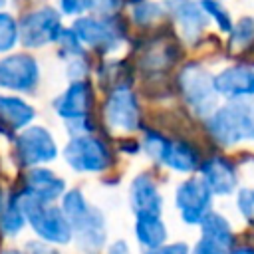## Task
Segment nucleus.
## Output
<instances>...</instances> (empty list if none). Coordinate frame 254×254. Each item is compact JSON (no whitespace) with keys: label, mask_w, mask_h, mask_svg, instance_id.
<instances>
[{"label":"nucleus","mask_w":254,"mask_h":254,"mask_svg":"<svg viewBox=\"0 0 254 254\" xmlns=\"http://www.w3.org/2000/svg\"><path fill=\"white\" fill-rule=\"evenodd\" d=\"M26 226V218L20 206V196L0 194V232L8 238H16Z\"/></svg>","instance_id":"nucleus-22"},{"label":"nucleus","mask_w":254,"mask_h":254,"mask_svg":"<svg viewBox=\"0 0 254 254\" xmlns=\"http://www.w3.org/2000/svg\"><path fill=\"white\" fill-rule=\"evenodd\" d=\"M129 10H131L133 22L139 26H149L167 12L165 4H159V2H135L129 6Z\"/></svg>","instance_id":"nucleus-24"},{"label":"nucleus","mask_w":254,"mask_h":254,"mask_svg":"<svg viewBox=\"0 0 254 254\" xmlns=\"http://www.w3.org/2000/svg\"><path fill=\"white\" fill-rule=\"evenodd\" d=\"M200 8L204 10V14L208 16V18H212L214 22H216V26H218V30L220 32H224V34H230L232 32V18H230V12L220 4V2H210V0H206V2H200Z\"/></svg>","instance_id":"nucleus-26"},{"label":"nucleus","mask_w":254,"mask_h":254,"mask_svg":"<svg viewBox=\"0 0 254 254\" xmlns=\"http://www.w3.org/2000/svg\"><path fill=\"white\" fill-rule=\"evenodd\" d=\"M161 165H165L177 173H192L200 165V155L192 143L183 141V139H171Z\"/></svg>","instance_id":"nucleus-20"},{"label":"nucleus","mask_w":254,"mask_h":254,"mask_svg":"<svg viewBox=\"0 0 254 254\" xmlns=\"http://www.w3.org/2000/svg\"><path fill=\"white\" fill-rule=\"evenodd\" d=\"M58 8H60L58 12H60V14H64V16H75V18H79V16H83L85 12L93 10V2H79V0H62Z\"/></svg>","instance_id":"nucleus-30"},{"label":"nucleus","mask_w":254,"mask_h":254,"mask_svg":"<svg viewBox=\"0 0 254 254\" xmlns=\"http://www.w3.org/2000/svg\"><path fill=\"white\" fill-rule=\"evenodd\" d=\"M165 8L171 12L173 20L181 30V36L187 42H194L202 34V30L208 26V16L196 2H175V4L171 2V4H165Z\"/></svg>","instance_id":"nucleus-18"},{"label":"nucleus","mask_w":254,"mask_h":254,"mask_svg":"<svg viewBox=\"0 0 254 254\" xmlns=\"http://www.w3.org/2000/svg\"><path fill=\"white\" fill-rule=\"evenodd\" d=\"M91 105H93V87H91V83L87 79H83V81H71L54 99V111L65 123L67 121L89 117Z\"/></svg>","instance_id":"nucleus-13"},{"label":"nucleus","mask_w":254,"mask_h":254,"mask_svg":"<svg viewBox=\"0 0 254 254\" xmlns=\"http://www.w3.org/2000/svg\"><path fill=\"white\" fill-rule=\"evenodd\" d=\"M58 153L56 137L44 125H30L14 137V157L26 169L44 167L56 161Z\"/></svg>","instance_id":"nucleus-6"},{"label":"nucleus","mask_w":254,"mask_h":254,"mask_svg":"<svg viewBox=\"0 0 254 254\" xmlns=\"http://www.w3.org/2000/svg\"><path fill=\"white\" fill-rule=\"evenodd\" d=\"M103 117L109 129L133 133L141 127V105L135 95V91L121 83L115 85L103 103Z\"/></svg>","instance_id":"nucleus-8"},{"label":"nucleus","mask_w":254,"mask_h":254,"mask_svg":"<svg viewBox=\"0 0 254 254\" xmlns=\"http://www.w3.org/2000/svg\"><path fill=\"white\" fill-rule=\"evenodd\" d=\"M67 183L64 177H60L56 171L48 169V167H36V169H28V173L24 175V190L22 194L32 196L40 202L52 204L54 200L62 198L65 194Z\"/></svg>","instance_id":"nucleus-14"},{"label":"nucleus","mask_w":254,"mask_h":254,"mask_svg":"<svg viewBox=\"0 0 254 254\" xmlns=\"http://www.w3.org/2000/svg\"><path fill=\"white\" fill-rule=\"evenodd\" d=\"M107 254H131V246L127 244V240L117 238L107 244Z\"/></svg>","instance_id":"nucleus-34"},{"label":"nucleus","mask_w":254,"mask_h":254,"mask_svg":"<svg viewBox=\"0 0 254 254\" xmlns=\"http://www.w3.org/2000/svg\"><path fill=\"white\" fill-rule=\"evenodd\" d=\"M20 42V26L18 20L6 12L0 10V54H12L16 44Z\"/></svg>","instance_id":"nucleus-23"},{"label":"nucleus","mask_w":254,"mask_h":254,"mask_svg":"<svg viewBox=\"0 0 254 254\" xmlns=\"http://www.w3.org/2000/svg\"><path fill=\"white\" fill-rule=\"evenodd\" d=\"M143 254H190V248L185 242H169V244H165L157 250L143 252Z\"/></svg>","instance_id":"nucleus-32"},{"label":"nucleus","mask_w":254,"mask_h":254,"mask_svg":"<svg viewBox=\"0 0 254 254\" xmlns=\"http://www.w3.org/2000/svg\"><path fill=\"white\" fill-rule=\"evenodd\" d=\"M129 206L135 216H139V214L161 216L163 194L159 192V187L149 173H139L129 183Z\"/></svg>","instance_id":"nucleus-16"},{"label":"nucleus","mask_w":254,"mask_h":254,"mask_svg":"<svg viewBox=\"0 0 254 254\" xmlns=\"http://www.w3.org/2000/svg\"><path fill=\"white\" fill-rule=\"evenodd\" d=\"M64 161L75 173H103L111 167L113 155L107 143L91 133L71 137L64 147Z\"/></svg>","instance_id":"nucleus-5"},{"label":"nucleus","mask_w":254,"mask_h":254,"mask_svg":"<svg viewBox=\"0 0 254 254\" xmlns=\"http://www.w3.org/2000/svg\"><path fill=\"white\" fill-rule=\"evenodd\" d=\"M69 81H83L85 75L89 73V64L83 56H77V58H71L69 64H67V69H65Z\"/></svg>","instance_id":"nucleus-31"},{"label":"nucleus","mask_w":254,"mask_h":254,"mask_svg":"<svg viewBox=\"0 0 254 254\" xmlns=\"http://www.w3.org/2000/svg\"><path fill=\"white\" fill-rule=\"evenodd\" d=\"M58 44H60V52L64 58H77V56H83V44L77 40V36L73 34L71 28H64L60 38H58Z\"/></svg>","instance_id":"nucleus-28"},{"label":"nucleus","mask_w":254,"mask_h":254,"mask_svg":"<svg viewBox=\"0 0 254 254\" xmlns=\"http://www.w3.org/2000/svg\"><path fill=\"white\" fill-rule=\"evenodd\" d=\"M175 206L181 220L189 226L200 224L202 218L212 210V194L198 177L185 179L175 190Z\"/></svg>","instance_id":"nucleus-10"},{"label":"nucleus","mask_w":254,"mask_h":254,"mask_svg":"<svg viewBox=\"0 0 254 254\" xmlns=\"http://www.w3.org/2000/svg\"><path fill=\"white\" fill-rule=\"evenodd\" d=\"M133 230H135V238H137L139 246L145 252H151V250H157V248L165 246L167 238H169L167 224L163 222L161 216H155V214H139V216H135Z\"/></svg>","instance_id":"nucleus-19"},{"label":"nucleus","mask_w":254,"mask_h":254,"mask_svg":"<svg viewBox=\"0 0 254 254\" xmlns=\"http://www.w3.org/2000/svg\"><path fill=\"white\" fill-rule=\"evenodd\" d=\"M190 254H230V252L224 250V248H220V246H216V244H212V242H208V240H202L200 238L194 244V248H192Z\"/></svg>","instance_id":"nucleus-33"},{"label":"nucleus","mask_w":254,"mask_h":254,"mask_svg":"<svg viewBox=\"0 0 254 254\" xmlns=\"http://www.w3.org/2000/svg\"><path fill=\"white\" fill-rule=\"evenodd\" d=\"M236 206L242 218L254 224V189H240L236 194Z\"/></svg>","instance_id":"nucleus-29"},{"label":"nucleus","mask_w":254,"mask_h":254,"mask_svg":"<svg viewBox=\"0 0 254 254\" xmlns=\"http://www.w3.org/2000/svg\"><path fill=\"white\" fill-rule=\"evenodd\" d=\"M40 81V65L38 60L26 52L8 54L0 60V87L28 93L34 91Z\"/></svg>","instance_id":"nucleus-9"},{"label":"nucleus","mask_w":254,"mask_h":254,"mask_svg":"<svg viewBox=\"0 0 254 254\" xmlns=\"http://www.w3.org/2000/svg\"><path fill=\"white\" fill-rule=\"evenodd\" d=\"M169 143L171 139L165 137L161 131H153V129H147L145 135H143V141H141V149L145 151L147 157H151L153 161L161 163L167 149H169Z\"/></svg>","instance_id":"nucleus-25"},{"label":"nucleus","mask_w":254,"mask_h":254,"mask_svg":"<svg viewBox=\"0 0 254 254\" xmlns=\"http://www.w3.org/2000/svg\"><path fill=\"white\" fill-rule=\"evenodd\" d=\"M69 226L71 238L75 240L77 250H81L83 254H97L107 242L105 214L97 206L89 204V208L83 214L69 220Z\"/></svg>","instance_id":"nucleus-11"},{"label":"nucleus","mask_w":254,"mask_h":254,"mask_svg":"<svg viewBox=\"0 0 254 254\" xmlns=\"http://www.w3.org/2000/svg\"><path fill=\"white\" fill-rule=\"evenodd\" d=\"M198 173H200V181L206 185V189L210 190V194L214 196H228L234 192L236 185H238V173L236 167L230 159L222 157V155H212L208 159H204L198 165Z\"/></svg>","instance_id":"nucleus-12"},{"label":"nucleus","mask_w":254,"mask_h":254,"mask_svg":"<svg viewBox=\"0 0 254 254\" xmlns=\"http://www.w3.org/2000/svg\"><path fill=\"white\" fill-rule=\"evenodd\" d=\"M214 89L228 101L254 97V67L234 64L214 75Z\"/></svg>","instance_id":"nucleus-15"},{"label":"nucleus","mask_w":254,"mask_h":254,"mask_svg":"<svg viewBox=\"0 0 254 254\" xmlns=\"http://www.w3.org/2000/svg\"><path fill=\"white\" fill-rule=\"evenodd\" d=\"M36 117V109L18 95H0V135L14 137L22 129L30 127Z\"/></svg>","instance_id":"nucleus-17"},{"label":"nucleus","mask_w":254,"mask_h":254,"mask_svg":"<svg viewBox=\"0 0 254 254\" xmlns=\"http://www.w3.org/2000/svg\"><path fill=\"white\" fill-rule=\"evenodd\" d=\"M179 89L189 109L198 117H208L218 105L214 75L196 62L187 64L179 73Z\"/></svg>","instance_id":"nucleus-3"},{"label":"nucleus","mask_w":254,"mask_h":254,"mask_svg":"<svg viewBox=\"0 0 254 254\" xmlns=\"http://www.w3.org/2000/svg\"><path fill=\"white\" fill-rule=\"evenodd\" d=\"M206 131L222 147L254 141V97L216 107L206 117Z\"/></svg>","instance_id":"nucleus-1"},{"label":"nucleus","mask_w":254,"mask_h":254,"mask_svg":"<svg viewBox=\"0 0 254 254\" xmlns=\"http://www.w3.org/2000/svg\"><path fill=\"white\" fill-rule=\"evenodd\" d=\"M18 196H20V206H22L24 218L32 226V230L36 232L40 242L56 244V246L71 242V226L60 206L40 202L22 192H18Z\"/></svg>","instance_id":"nucleus-2"},{"label":"nucleus","mask_w":254,"mask_h":254,"mask_svg":"<svg viewBox=\"0 0 254 254\" xmlns=\"http://www.w3.org/2000/svg\"><path fill=\"white\" fill-rule=\"evenodd\" d=\"M2 254H28V252H22V250H4Z\"/></svg>","instance_id":"nucleus-36"},{"label":"nucleus","mask_w":254,"mask_h":254,"mask_svg":"<svg viewBox=\"0 0 254 254\" xmlns=\"http://www.w3.org/2000/svg\"><path fill=\"white\" fill-rule=\"evenodd\" d=\"M198 226L202 232V240H208V242L230 252V248L234 244V232H232V226L226 220V216H222L216 210H210Z\"/></svg>","instance_id":"nucleus-21"},{"label":"nucleus","mask_w":254,"mask_h":254,"mask_svg":"<svg viewBox=\"0 0 254 254\" xmlns=\"http://www.w3.org/2000/svg\"><path fill=\"white\" fill-rule=\"evenodd\" d=\"M71 30L81 44H87L99 52H113L119 48L125 36L123 22L117 14L99 16V14H83L73 18Z\"/></svg>","instance_id":"nucleus-4"},{"label":"nucleus","mask_w":254,"mask_h":254,"mask_svg":"<svg viewBox=\"0 0 254 254\" xmlns=\"http://www.w3.org/2000/svg\"><path fill=\"white\" fill-rule=\"evenodd\" d=\"M230 254H254V246H236L230 250Z\"/></svg>","instance_id":"nucleus-35"},{"label":"nucleus","mask_w":254,"mask_h":254,"mask_svg":"<svg viewBox=\"0 0 254 254\" xmlns=\"http://www.w3.org/2000/svg\"><path fill=\"white\" fill-rule=\"evenodd\" d=\"M252 40H254V18L244 16V18H240V20L232 26L230 44H232L234 48H244V46H248Z\"/></svg>","instance_id":"nucleus-27"},{"label":"nucleus","mask_w":254,"mask_h":254,"mask_svg":"<svg viewBox=\"0 0 254 254\" xmlns=\"http://www.w3.org/2000/svg\"><path fill=\"white\" fill-rule=\"evenodd\" d=\"M18 26H20V42L24 48H30V50L58 42L62 30H64L62 14L54 6L34 8L26 16H22Z\"/></svg>","instance_id":"nucleus-7"}]
</instances>
